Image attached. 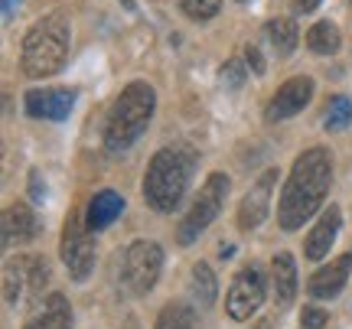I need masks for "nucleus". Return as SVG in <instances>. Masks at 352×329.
<instances>
[{
	"label": "nucleus",
	"instance_id": "c85d7f7f",
	"mask_svg": "<svg viewBox=\"0 0 352 329\" xmlns=\"http://www.w3.org/2000/svg\"><path fill=\"white\" fill-rule=\"evenodd\" d=\"M30 190H33V199H43V196H46V186H43V183H39V173H30Z\"/></svg>",
	"mask_w": 352,
	"mask_h": 329
},
{
	"label": "nucleus",
	"instance_id": "aec40b11",
	"mask_svg": "<svg viewBox=\"0 0 352 329\" xmlns=\"http://www.w3.org/2000/svg\"><path fill=\"white\" fill-rule=\"evenodd\" d=\"M264 33H267V39H271V46H274L277 56H290V52L297 49V39H300V33H297V23H294V20H284V16L267 20Z\"/></svg>",
	"mask_w": 352,
	"mask_h": 329
},
{
	"label": "nucleus",
	"instance_id": "7c9ffc66",
	"mask_svg": "<svg viewBox=\"0 0 352 329\" xmlns=\"http://www.w3.org/2000/svg\"><path fill=\"white\" fill-rule=\"evenodd\" d=\"M254 329H274V319H261V323H258Z\"/></svg>",
	"mask_w": 352,
	"mask_h": 329
},
{
	"label": "nucleus",
	"instance_id": "ddd939ff",
	"mask_svg": "<svg viewBox=\"0 0 352 329\" xmlns=\"http://www.w3.org/2000/svg\"><path fill=\"white\" fill-rule=\"evenodd\" d=\"M349 271H352V254H340L336 261H329L327 267H320L314 277H310V284H307L310 297H316V300H333V297L346 287Z\"/></svg>",
	"mask_w": 352,
	"mask_h": 329
},
{
	"label": "nucleus",
	"instance_id": "cd10ccee",
	"mask_svg": "<svg viewBox=\"0 0 352 329\" xmlns=\"http://www.w3.org/2000/svg\"><path fill=\"white\" fill-rule=\"evenodd\" d=\"M320 7V0H294V10L297 13H314Z\"/></svg>",
	"mask_w": 352,
	"mask_h": 329
},
{
	"label": "nucleus",
	"instance_id": "6ab92c4d",
	"mask_svg": "<svg viewBox=\"0 0 352 329\" xmlns=\"http://www.w3.org/2000/svg\"><path fill=\"white\" fill-rule=\"evenodd\" d=\"M20 267V274H23V287H26V300L30 304H36L43 287L50 284V267L43 258H23V261H16Z\"/></svg>",
	"mask_w": 352,
	"mask_h": 329
},
{
	"label": "nucleus",
	"instance_id": "423d86ee",
	"mask_svg": "<svg viewBox=\"0 0 352 329\" xmlns=\"http://www.w3.org/2000/svg\"><path fill=\"white\" fill-rule=\"evenodd\" d=\"M164 271V248L140 238L124 251V284L131 293H151Z\"/></svg>",
	"mask_w": 352,
	"mask_h": 329
},
{
	"label": "nucleus",
	"instance_id": "b1692460",
	"mask_svg": "<svg viewBox=\"0 0 352 329\" xmlns=\"http://www.w3.org/2000/svg\"><path fill=\"white\" fill-rule=\"evenodd\" d=\"M183 3V10L192 16V20H212L219 7H222V0H179Z\"/></svg>",
	"mask_w": 352,
	"mask_h": 329
},
{
	"label": "nucleus",
	"instance_id": "20e7f679",
	"mask_svg": "<svg viewBox=\"0 0 352 329\" xmlns=\"http://www.w3.org/2000/svg\"><path fill=\"white\" fill-rule=\"evenodd\" d=\"M157 108V91L147 82H131L118 98H114L111 111H108V124H104V147L111 153L127 150L134 140L147 131Z\"/></svg>",
	"mask_w": 352,
	"mask_h": 329
},
{
	"label": "nucleus",
	"instance_id": "f03ea898",
	"mask_svg": "<svg viewBox=\"0 0 352 329\" xmlns=\"http://www.w3.org/2000/svg\"><path fill=\"white\" fill-rule=\"evenodd\" d=\"M196 163L199 157L189 147H164L153 153L147 177H144V199L153 212H173L183 203Z\"/></svg>",
	"mask_w": 352,
	"mask_h": 329
},
{
	"label": "nucleus",
	"instance_id": "c756f323",
	"mask_svg": "<svg viewBox=\"0 0 352 329\" xmlns=\"http://www.w3.org/2000/svg\"><path fill=\"white\" fill-rule=\"evenodd\" d=\"M3 16H7V20L13 16V0H3Z\"/></svg>",
	"mask_w": 352,
	"mask_h": 329
},
{
	"label": "nucleus",
	"instance_id": "a211bd4d",
	"mask_svg": "<svg viewBox=\"0 0 352 329\" xmlns=\"http://www.w3.org/2000/svg\"><path fill=\"white\" fill-rule=\"evenodd\" d=\"M189 293H192L196 306H212V304H215V297H219V284H215L212 267L206 264V261L192 264V280H189Z\"/></svg>",
	"mask_w": 352,
	"mask_h": 329
},
{
	"label": "nucleus",
	"instance_id": "5701e85b",
	"mask_svg": "<svg viewBox=\"0 0 352 329\" xmlns=\"http://www.w3.org/2000/svg\"><path fill=\"white\" fill-rule=\"evenodd\" d=\"M352 121V102L346 95H336L327 108V117H323V127L327 131H342V127Z\"/></svg>",
	"mask_w": 352,
	"mask_h": 329
},
{
	"label": "nucleus",
	"instance_id": "bb28decb",
	"mask_svg": "<svg viewBox=\"0 0 352 329\" xmlns=\"http://www.w3.org/2000/svg\"><path fill=\"white\" fill-rule=\"evenodd\" d=\"M245 63H248V69L254 76H264V56L258 46H245Z\"/></svg>",
	"mask_w": 352,
	"mask_h": 329
},
{
	"label": "nucleus",
	"instance_id": "a878e982",
	"mask_svg": "<svg viewBox=\"0 0 352 329\" xmlns=\"http://www.w3.org/2000/svg\"><path fill=\"white\" fill-rule=\"evenodd\" d=\"M329 323L327 310H320V306H303L300 313V329H323Z\"/></svg>",
	"mask_w": 352,
	"mask_h": 329
},
{
	"label": "nucleus",
	"instance_id": "9d476101",
	"mask_svg": "<svg viewBox=\"0 0 352 329\" xmlns=\"http://www.w3.org/2000/svg\"><path fill=\"white\" fill-rule=\"evenodd\" d=\"M76 104V91L72 89H33L23 95V108L30 117H43V121H65Z\"/></svg>",
	"mask_w": 352,
	"mask_h": 329
},
{
	"label": "nucleus",
	"instance_id": "9b49d317",
	"mask_svg": "<svg viewBox=\"0 0 352 329\" xmlns=\"http://www.w3.org/2000/svg\"><path fill=\"white\" fill-rule=\"evenodd\" d=\"M274 183H277V170H264L261 179L245 192V199H241V205H239V228L252 231V228H258L264 218H267V212H271V192H274Z\"/></svg>",
	"mask_w": 352,
	"mask_h": 329
},
{
	"label": "nucleus",
	"instance_id": "dca6fc26",
	"mask_svg": "<svg viewBox=\"0 0 352 329\" xmlns=\"http://www.w3.org/2000/svg\"><path fill=\"white\" fill-rule=\"evenodd\" d=\"M271 271H274V300L277 306H290L294 297H297V264H294V254L290 251H280L274 254L271 261Z\"/></svg>",
	"mask_w": 352,
	"mask_h": 329
},
{
	"label": "nucleus",
	"instance_id": "f3484780",
	"mask_svg": "<svg viewBox=\"0 0 352 329\" xmlns=\"http://www.w3.org/2000/svg\"><path fill=\"white\" fill-rule=\"evenodd\" d=\"M23 329H72V306L63 293H52L43 304V310L33 313V319Z\"/></svg>",
	"mask_w": 352,
	"mask_h": 329
},
{
	"label": "nucleus",
	"instance_id": "7ed1b4c3",
	"mask_svg": "<svg viewBox=\"0 0 352 329\" xmlns=\"http://www.w3.org/2000/svg\"><path fill=\"white\" fill-rule=\"evenodd\" d=\"M69 43H72V30L63 13H50L30 26L23 36V52H20V65L30 78H46L56 76L65 65L69 56Z\"/></svg>",
	"mask_w": 352,
	"mask_h": 329
},
{
	"label": "nucleus",
	"instance_id": "2eb2a0df",
	"mask_svg": "<svg viewBox=\"0 0 352 329\" xmlns=\"http://www.w3.org/2000/svg\"><path fill=\"white\" fill-rule=\"evenodd\" d=\"M121 212H124V196H118L114 190H101L91 196V203L85 209V225L91 231H101V228L111 225Z\"/></svg>",
	"mask_w": 352,
	"mask_h": 329
},
{
	"label": "nucleus",
	"instance_id": "412c9836",
	"mask_svg": "<svg viewBox=\"0 0 352 329\" xmlns=\"http://www.w3.org/2000/svg\"><path fill=\"white\" fill-rule=\"evenodd\" d=\"M307 46H310V52H316V56H333V52H340L342 36H340V30L329 23V20H320V23L310 26V33H307Z\"/></svg>",
	"mask_w": 352,
	"mask_h": 329
},
{
	"label": "nucleus",
	"instance_id": "6e6552de",
	"mask_svg": "<svg viewBox=\"0 0 352 329\" xmlns=\"http://www.w3.org/2000/svg\"><path fill=\"white\" fill-rule=\"evenodd\" d=\"M264 293H267V280L264 271L258 264L241 267L226 297V313L232 319H248L252 313H258V306L264 304Z\"/></svg>",
	"mask_w": 352,
	"mask_h": 329
},
{
	"label": "nucleus",
	"instance_id": "0eeeda50",
	"mask_svg": "<svg viewBox=\"0 0 352 329\" xmlns=\"http://www.w3.org/2000/svg\"><path fill=\"white\" fill-rule=\"evenodd\" d=\"M63 261L76 280H88V274L95 271V241H91V228L85 225V218L78 216V212H72V216L65 218Z\"/></svg>",
	"mask_w": 352,
	"mask_h": 329
},
{
	"label": "nucleus",
	"instance_id": "1a4fd4ad",
	"mask_svg": "<svg viewBox=\"0 0 352 329\" xmlns=\"http://www.w3.org/2000/svg\"><path fill=\"white\" fill-rule=\"evenodd\" d=\"M310 98H314V78H307V76L290 78V82H284V85L274 91V98L264 108V117H267L271 124L287 121L294 114H300L303 108L310 104Z\"/></svg>",
	"mask_w": 352,
	"mask_h": 329
},
{
	"label": "nucleus",
	"instance_id": "4468645a",
	"mask_svg": "<svg viewBox=\"0 0 352 329\" xmlns=\"http://www.w3.org/2000/svg\"><path fill=\"white\" fill-rule=\"evenodd\" d=\"M342 228V212L336 205H329L327 212L320 216V222L314 225V231L307 235V245H303V254L310 258V261H320V258H327L329 248H333V241L340 235Z\"/></svg>",
	"mask_w": 352,
	"mask_h": 329
},
{
	"label": "nucleus",
	"instance_id": "39448f33",
	"mask_svg": "<svg viewBox=\"0 0 352 329\" xmlns=\"http://www.w3.org/2000/svg\"><path fill=\"white\" fill-rule=\"evenodd\" d=\"M228 186H232V183H228L226 173H212V177L202 183L199 196L192 199L189 212L183 216L179 228H176V241H179V245H192L206 228L212 225L215 216L222 212V203H226V196H228Z\"/></svg>",
	"mask_w": 352,
	"mask_h": 329
},
{
	"label": "nucleus",
	"instance_id": "4be33fe9",
	"mask_svg": "<svg viewBox=\"0 0 352 329\" xmlns=\"http://www.w3.org/2000/svg\"><path fill=\"white\" fill-rule=\"evenodd\" d=\"M157 329H202L199 326V317H196V310L189 304H166L160 310V317H157Z\"/></svg>",
	"mask_w": 352,
	"mask_h": 329
},
{
	"label": "nucleus",
	"instance_id": "f8f14e48",
	"mask_svg": "<svg viewBox=\"0 0 352 329\" xmlns=\"http://www.w3.org/2000/svg\"><path fill=\"white\" fill-rule=\"evenodd\" d=\"M0 235H3V248H13V245H26L39 235V222L33 216V209L26 203H10L3 209V218H0Z\"/></svg>",
	"mask_w": 352,
	"mask_h": 329
},
{
	"label": "nucleus",
	"instance_id": "393cba45",
	"mask_svg": "<svg viewBox=\"0 0 352 329\" xmlns=\"http://www.w3.org/2000/svg\"><path fill=\"white\" fill-rule=\"evenodd\" d=\"M245 76H248V72H245V65H241L239 59H228V63L222 65V85H226V89H241V85H245Z\"/></svg>",
	"mask_w": 352,
	"mask_h": 329
},
{
	"label": "nucleus",
	"instance_id": "f257e3e1",
	"mask_svg": "<svg viewBox=\"0 0 352 329\" xmlns=\"http://www.w3.org/2000/svg\"><path fill=\"white\" fill-rule=\"evenodd\" d=\"M333 183V160H329L327 147H310L294 160L280 203H277V222L284 231H297L303 228V222L314 216L316 209L323 205Z\"/></svg>",
	"mask_w": 352,
	"mask_h": 329
}]
</instances>
